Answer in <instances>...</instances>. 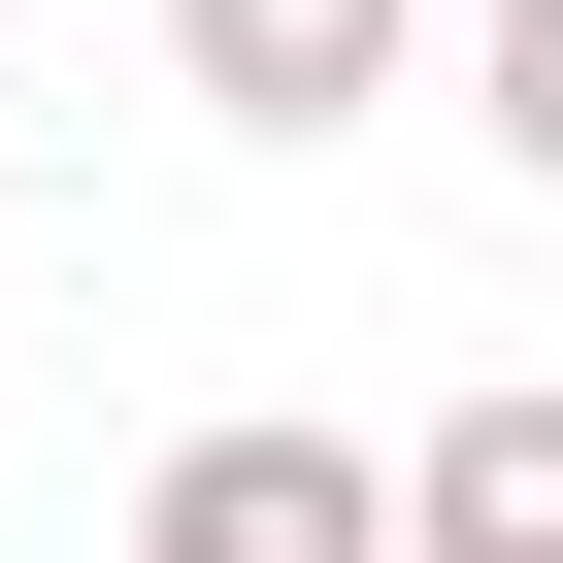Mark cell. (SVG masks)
<instances>
[{"label": "cell", "instance_id": "6da1fadb", "mask_svg": "<svg viewBox=\"0 0 563 563\" xmlns=\"http://www.w3.org/2000/svg\"><path fill=\"white\" fill-rule=\"evenodd\" d=\"M398 497H365V431H166V497H133V563H365Z\"/></svg>", "mask_w": 563, "mask_h": 563}, {"label": "cell", "instance_id": "7a4b0ae2", "mask_svg": "<svg viewBox=\"0 0 563 563\" xmlns=\"http://www.w3.org/2000/svg\"><path fill=\"white\" fill-rule=\"evenodd\" d=\"M398 34H431V0H166V67H199L232 133H365V100H398Z\"/></svg>", "mask_w": 563, "mask_h": 563}, {"label": "cell", "instance_id": "3957f363", "mask_svg": "<svg viewBox=\"0 0 563 563\" xmlns=\"http://www.w3.org/2000/svg\"><path fill=\"white\" fill-rule=\"evenodd\" d=\"M398 563H563V365L431 398V464H398Z\"/></svg>", "mask_w": 563, "mask_h": 563}, {"label": "cell", "instance_id": "277c9868", "mask_svg": "<svg viewBox=\"0 0 563 563\" xmlns=\"http://www.w3.org/2000/svg\"><path fill=\"white\" fill-rule=\"evenodd\" d=\"M497 166L563 199V0H497Z\"/></svg>", "mask_w": 563, "mask_h": 563}]
</instances>
